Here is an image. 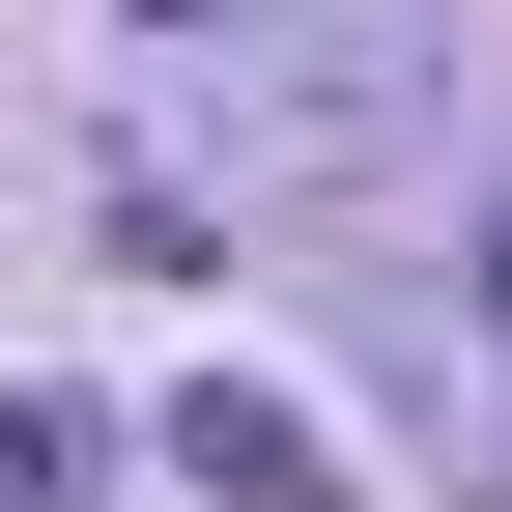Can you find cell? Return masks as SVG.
<instances>
[{"instance_id":"277c9868","label":"cell","mask_w":512,"mask_h":512,"mask_svg":"<svg viewBox=\"0 0 512 512\" xmlns=\"http://www.w3.org/2000/svg\"><path fill=\"white\" fill-rule=\"evenodd\" d=\"M86 484V399H0V512H57Z\"/></svg>"},{"instance_id":"3957f363","label":"cell","mask_w":512,"mask_h":512,"mask_svg":"<svg viewBox=\"0 0 512 512\" xmlns=\"http://www.w3.org/2000/svg\"><path fill=\"white\" fill-rule=\"evenodd\" d=\"M86 256H114V285H200V171L114 143V171H86Z\"/></svg>"},{"instance_id":"5b68a950","label":"cell","mask_w":512,"mask_h":512,"mask_svg":"<svg viewBox=\"0 0 512 512\" xmlns=\"http://www.w3.org/2000/svg\"><path fill=\"white\" fill-rule=\"evenodd\" d=\"M143 29H228V0H143Z\"/></svg>"},{"instance_id":"6da1fadb","label":"cell","mask_w":512,"mask_h":512,"mask_svg":"<svg viewBox=\"0 0 512 512\" xmlns=\"http://www.w3.org/2000/svg\"><path fill=\"white\" fill-rule=\"evenodd\" d=\"M228 86H200V143H228V200H399V171H427V29H399V0H313V29H256V0H228Z\"/></svg>"},{"instance_id":"7a4b0ae2","label":"cell","mask_w":512,"mask_h":512,"mask_svg":"<svg viewBox=\"0 0 512 512\" xmlns=\"http://www.w3.org/2000/svg\"><path fill=\"white\" fill-rule=\"evenodd\" d=\"M171 484H200V512H342L313 399H256V370H200V399H171Z\"/></svg>"}]
</instances>
